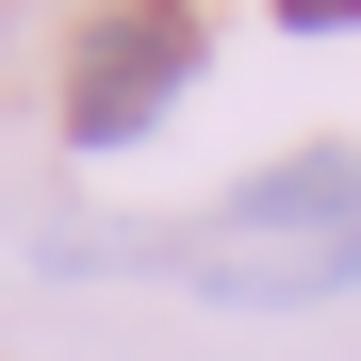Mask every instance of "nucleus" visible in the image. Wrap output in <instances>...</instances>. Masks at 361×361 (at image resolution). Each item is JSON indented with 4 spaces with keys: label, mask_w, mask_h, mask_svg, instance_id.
I'll return each instance as SVG.
<instances>
[{
    "label": "nucleus",
    "mask_w": 361,
    "mask_h": 361,
    "mask_svg": "<svg viewBox=\"0 0 361 361\" xmlns=\"http://www.w3.org/2000/svg\"><path fill=\"white\" fill-rule=\"evenodd\" d=\"M197 0H99L82 17V49H66V148H132L148 115L197 82Z\"/></svg>",
    "instance_id": "1"
},
{
    "label": "nucleus",
    "mask_w": 361,
    "mask_h": 361,
    "mask_svg": "<svg viewBox=\"0 0 361 361\" xmlns=\"http://www.w3.org/2000/svg\"><path fill=\"white\" fill-rule=\"evenodd\" d=\"M230 247H263V230H329V247H345V230H361V148H295V164H263V180H230Z\"/></svg>",
    "instance_id": "2"
},
{
    "label": "nucleus",
    "mask_w": 361,
    "mask_h": 361,
    "mask_svg": "<svg viewBox=\"0 0 361 361\" xmlns=\"http://www.w3.org/2000/svg\"><path fill=\"white\" fill-rule=\"evenodd\" d=\"M279 33H361V0H279Z\"/></svg>",
    "instance_id": "3"
}]
</instances>
